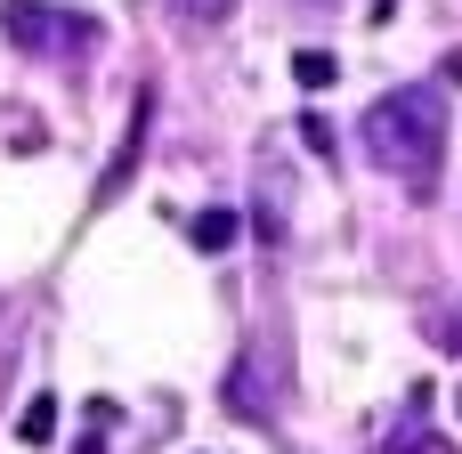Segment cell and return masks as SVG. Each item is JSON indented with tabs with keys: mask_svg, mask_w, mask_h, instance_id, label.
Wrapping results in <instances>:
<instances>
[{
	"mask_svg": "<svg viewBox=\"0 0 462 454\" xmlns=\"http://www.w3.org/2000/svg\"><path fill=\"white\" fill-rule=\"evenodd\" d=\"M300 146H309V154H325V162H333V122H325V114H300Z\"/></svg>",
	"mask_w": 462,
	"mask_h": 454,
	"instance_id": "obj_10",
	"label": "cell"
},
{
	"mask_svg": "<svg viewBox=\"0 0 462 454\" xmlns=\"http://www.w3.org/2000/svg\"><path fill=\"white\" fill-rule=\"evenodd\" d=\"M447 81H462V49H455V57H447Z\"/></svg>",
	"mask_w": 462,
	"mask_h": 454,
	"instance_id": "obj_13",
	"label": "cell"
},
{
	"mask_svg": "<svg viewBox=\"0 0 462 454\" xmlns=\"http://www.w3.org/2000/svg\"><path fill=\"white\" fill-rule=\"evenodd\" d=\"M73 454H106V439H97V422H89V439H81V447H73Z\"/></svg>",
	"mask_w": 462,
	"mask_h": 454,
	"instance_id": "obj_12",
	"label": "cell"
},
{
	"mask_svg": "<svg viewBox=\"0 0 462 454\" xmlns=\"http://www.w3.org/2000/svg\"><path fill=\"white\" fill-rule=\"evenodd\" d=\"M382 454H447L439 439H430V390L406 398V414H398V431L382 439Z\"/></svg>",
	"mask_w": 462,
	"mask_h": 454,
	"instance_id": "obj_5",
	"label": "cell"
},
{
	"mask_svg": "<svg viewBox=\"0 0 462 454\" xmlns=\"http://www.w3.org/2000/svg\"><path fill=\"white\" fill-rule=\"evenodd\" d=\"M390 16H398V0H374V8H365V24H390Z\"/></svg>",
	"mask_w": 462,
	"mask_h": 454,
	"instance_id": "obj_11",
	"label": "cell"
},
{
	"mask_svg": "<svg viewBox=\"0 0 462 454\" xmlns=\"http://www.w3.org/2000/svg\"><path fill=\"white\" fill-rule=\"evenodd\" d=\"M252 227H260V244H284V227H292V171L284 162H260V211H252Z\"/></svg>",
	"mask_w": 462,
	"mask_h": 454,
	"instance_id": "obj_4",
	"label": "cell"
},
{
	"mask_svg": "<svg viewBox=\"0 0 462 454\" xmlns=\"http://www.w3.org/2000/svg\"><path fill=\"white\" fill-rule=\"evenodd\" d=\"M187 236H195V252H227V244H236V236H244V219H236V211H219V203H211V211H195V227H187Z\"/></svg>",
	"mask_w": 462,
	"mask_h": 454,
	"instance_id": "obj_6",
	"label": "cell"
},
{
	"mask_svg": "<svg viewBox=\"0 0 462 454\" xmlns=\"http://www.w3.org/2000/svg\"><path fill=\"white\" fill-rule=\"evenodd\" d=\"M447 349H462V325H447Z\"/></svg>",
	"mask_w": 462,
	"mask_h": 454,
	"instance_id": "obj_14",
	"label": "cell"
},
{
	"mask_svg": "<svg viewBox=\"0 0 462 454\" xmlns=\"http://www.w3.org/2000/svg\"><path fill=\"white\" fill-rule=\"evenodd\" d=\"M16 439H24V447H49V439H57V398H24Z\"/></svg>",
	"mask_w": 462,
	"mask_h": 454,
	"instance_id": "obj_8",
	"label": "cell"
},
{
	"mask_svg": "<svg viewBox=\"0 0 462 454\" xmlns=\"http://www.w3.org/2000/svg\"><path fill=\"white\" fill-rule=\"evenodd\" d=\"M365 154H374V171H390L398 187L430 195V187H439V154H447V106H439V89H430V81H406V89L374 97V106H365Z\"/></svg>",
	"mask_w": 462,
	"mask_h": 454,
	"instance_id": "obj_1",
	"label": "cell"
},
{
	"mask_svg": "<svg viewBox=\"0 0 462 454\" xmlns=\"http://www.w3.org/2000/svg\"><path fill=\"white\" fill-rule=\"evenodd\" d=\"M292 81H300V89H333V81H341V57H333V49H292Z\"/></svg>",
	"mask_w": 462,
	"mask_h": 454,
	"instance_id": "obj_7",
	"label": "cell"
},
{
	"mask_svg": "<svg viewBox=\"0 0 462 454\" xmlns=\"http://www.w3.org/2000/svg\"><path fill=\"white\" fill-rule=\"evenodd\" d=\"M146 122H154V97H138L130 106V130H122V146H114V162H106V179H97V211L138 179V154H146Z\"/></svg>",
	"mask_w": 462,
	"mask_h": 454,
	"instance_id": "obj_3",
	"label": "cell"
},
{
	"mask_svg": "<svg viewBox=\"0 0 462 454\" xmlns=\"http://www.w3.org/2000/svg\"><path fill=\"white\" fill-rule=\"evenodd\" d=\"M0 32L16 41V49H32V57H89L97 49V16H81V8H49V0H8L0 8Z\"/></svg>",
	"mask_w": 462,
	"mask_h": 454,
	"instance_id": "obj_2",
	"label": "cell"
},
{
	"mask_svg": "<svg viewBox=\"0 0 462 454\" xmlns=\"http://www.w3.org/2000/svg\"><path fill=\"white\" fill-rule=\"evenodd\" d=\"M455 414H462V398H455Z\"/></svg>",
	"mask_w": 462,
	"mask_h": 454,
	"instance_id": "obj_15",
	"label": "cell"
},
{
	"mask_svg": "<svg viewBox=\"0 0 462 454\" xmlns=\"http://www.w3.org/2000/svg\"><path fill=\"white\" fill-rule=\"evenodd\" d=\"M171 16H179L187 32H219V24L236 16V0H171Z\"/></svg>",
	"mask_w": 462,
	"mask_h": 454,
	"instance_id": "obj_9",
	"label": "cell"
}]
</instances>
